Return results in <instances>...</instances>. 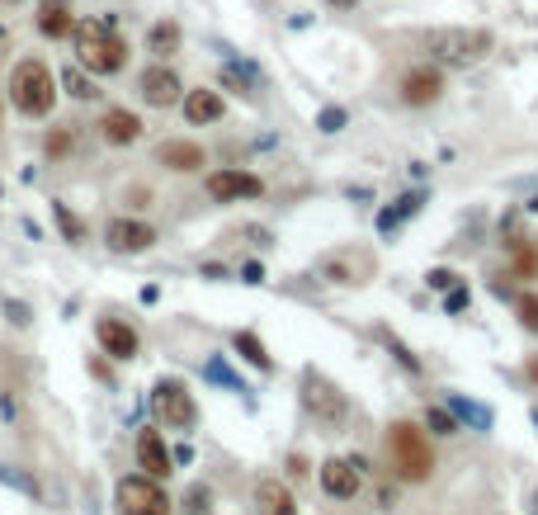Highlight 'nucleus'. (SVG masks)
Masks as SVG:
<instances>
[{
	"mask_svg": "<svg viewBox=\"0 0 538 515\" xmlns=\"http://www.w3.org/2000/svg\"><path fill=\"white\" fill-rule=\"evenodd\" d=\"M62 90H67L71 100H100V86H95L90 76H85L80 62H76V67H71V62L62 67Z\"/></svg>",
	"mask_w": 538,
	"mask_h": 515,
	"instance_id": "22",
	"label": "nucleus"
},
{
	"mask_svg": "<svg viewBox=\"0 0 538 515\" xmlns=\"http://www.w3.org/2000/svg\"><path fill=\"white\" fill-rule=\"evenodd\" d=\"M430 52L444 67H472L491 52V34L487 29H435L430 34Z\"/></svg>",
	"mask_w": 538,
	"mask_h": 515,
	"instance_id": "5",
	"label": "nucleus"
},
{
	"mask_svg": "<svg viewBox=\"0 0 538 515\" xmlns=\"http://www.w3.org/2000/svg\"><path fill=\"white\" fill-rule=\"evenodd\" d=\"M322 275L331 279V284H364L368 275H374V256L368 251H335V256H326L322 260Z\"/></svg>",
	"mask_w": 538,
	"mask_h": 515,
	"instance_id": "10",
	"label": "nucleus"
},
{
	"mask_svg": "<svg viewBox=\"0 0 538 515\" xmlns=\"http://www.w3.org/2000/svg\"><path fill=\"white\" fill-rule=\"evenodd\" d=\"M232 345H237V355H241V360H250L255 369H265V373L274 369V360L265 355V345H260V336H255V331H237V341H232Z\"/></svg>",
	"mask_w": 538,
	"mask_h": 515,
	"instance_id": "23",
	"label": "nucleus"
},
{
	"mask_svg": "<svg viewBox=\"0 0 538 515\" xmlns=\"http://www.w3.org/2000/svg\"><path fill=\"white\" fill-rule=\"evenodd\" d=\"M100 138H104L109 147H128V142L142 138V119H137L132 110H104V119H100Z\"/></svg>",
	"mask_w": 538,
	"mask_h": 515,
	"instance_id": "15",
	"label": "nucleus"
},
{
	"mask_svg": "<svg viewBox=\"0 0 538 515\" xmlns=\"http://www.w3.org/2000/svg\"><path fill=\"white\" fill-rule=\"evenodd\" d=\"M430 284H435V289H448V284H453V275H448V269H435Z\"/></svg>",
	"mask_w": 538,
	"mask_h": 515,
	"instance_id": "31",
	"label": "nucleus"
},
{
	"mask_svg": "<svg viewBox=\"0 0 538 515\" xmlns=\"http://www.w3.org/2000/svg\"><path fill=\"white\" fill-rule=\"evenodd\" d=\"M0 38H5V24H0Z\"/></svg>",
	"mask_w": 538,
	"mask_h": 515,
	"instance_id": "35",
	"label": "nucleus"
},
{
	"mask_svg": "<svg viewBox=\"0 0 538 515\" xmlns=\"http://www.w3.org/2000/svg\"><path fill=\"white\" fill-rule=\"evenodd\" d=\"M189 510H208V492H204V487H194V492H189Z\"/></svg>",
	"mask_w": 538,
	"mask_h": 515,
	"instance_id": "28",
	"label": "nucleus"
},
{
	"mask_svg": "<svg viewBox=\"0 0 538 515\" xmlns=\"http://www.w3.org/2000/svg\"><path fill=\"white\" fill-rule=\"evenodd\" d=\"M10 321H15V327H24V321H28V312H24L19 303H10Z\"/></svg>",
	"mask_w": 538,
	"mask_h": 515,
	"instance_id": "32",
	"label": "nucleus"
},
{
	"mask_svg": "<svg viewBox=\"0 0 538 515\" xmlns=\"http://www.w3.org/2000/svg\"><path fill=\"white\" fill-rule=\"evenodd\" d=\"M10 100H15V110H19L24 119L52 114V104H57V80H52L47 62H38V58L15 62V71H10Z\"/></svg>",
	"mask_w": 538,
	"mask_h": 515,
	"instance_id": "3",
	"label": "nucleus"
},
{
	"mask_svg": "<svg viewBox=\"0 0 538 515\" xmlns=\"http://www.w3.org/2000/svg\"><path fill=\"white\" fill-rule=\"evenodd\" d=\"M463 303H468V293H463V289H453V293H448V312H459Z\"/></svg>",
	"mask_w": 538,
	"mask_h": 515,
	"instance_id": "30",
	"label": "nucleus"
},
{
	"mask_svg": "<svg viewBox=\"0 0 538 515\" xmlns=\"http://www.w3.org/2000/svg\"><path fill=\"white\" fill-rule=\"evenodd\" d=\"M71 147H76V132H71V128H52V132H47V156H52V161L67 156Z\"/></svg>",
	"mask_w": 538,
	"mask_h": 515,
	"instance_id": "25",
	"label": "nucleus"
},
{
	"mask_svg": "<svg viewBox=\"0 0 538 515\" xmlns=\"http://www.w3.org/2000/svg\"><path fill=\"white\" fill-rule=\"evenodd\" d=\"M533 501H538V497H533ZM533 510H538V506H533Z\"/></svg>",
	"mask_w": 538,
	"mask_h": 515,
	"instance_id": "36",
	"label": "nucleus"
},
{
	"mask_svg": "<svg viewBox=\"0 0 538 515\" xmlns=\"http://www.w3.org/2000/svg\"><path fill=\"white\" fill-rule=\"evenodd\" d=\"M255 506H260V515H298L293 492L279 478H260V482H255Z\"/></svg>",
	"mask_w": 538,
	"mask_h": 515,
	"instance_id": "17",
	"label": "nucleus"
},
{
	"mask_svg": "<svg viewBox=\"0 0 538 515\" xmlns=\"http://www.w3.org/2000/svg\"><path fill=\"white\" fill-rule=\"evenodd\" d=\"M439 90H444L439 67H411V71L402 76V100H406V104H435Z\"/></svg>",
	"mask_w": 538,
	"mask_h": 515,
	"instance_id": "13",
	"label": "nucleus"
},
{
	"mask_svg": "<svg viewBox=\"0 0 538 515\" xmlns=\"http://www.w3.org/2000/svg\"><path fill=\"white\" fill-rule=\"evenodd\" d=\"M359 468H364L359 458H326V464H322V487H326L335 501H350L359 487H364V473Z\"/></svg>",
	"mask_w": 538,
	"mask_h": 515,
	"instance_id": "11",
	"label": "nucleus"
},
{
	"mask_svg": "<svg viewBox=\"0 0 538 515\" xmlns=\"http://www.w3.org/2000/svg\"><path fill=\"white\" fill-rule=\"evenodd\" d=\"M185 119L189 123H217L222 119V95L217 90H189L185 95Z\"/></svg>",
	"mask_w": 538,
	"mask_h": 515,
	"instance_id": "20",
	"label": "nucleus"
},
{
	"mask_svg": "<svg viewBox=\"0 0 538 515\" xmlns=\"http://www.w3.org/2000/svg\"><path fill=\"white\" fill-rule=\"evenodd\" d=\"M331 10H354V0H326Z\"/></svg>",
	"mask_w": 538,
	"mask_h": 515,
	"instance_id": "33",
	"label": "nucleus"
},
{
	"mask_svg": "<svg viewBox=\"0 0 538 515\" xmlns=\"http://www.w3.org/2000/svg\"><path fill=\"white\" fill-rule=\"evenodd\" d=\"M137 464H142V473L147 478H170V449H165V440L156 436V430H142L137 436Z\"/></svg>",
	"mask_w": 538,
	"mask_h": 515,
	"instance_id": "16",
	"label": "nucleus"
},
{
	"mask_svg": "<svg viewBox=\"0 0 538 515\" xmlns=\"http://www.w3.org/2000/svg\"><path fill=\"white\" fill-rule=\"evenodd\" d=\"M529 378H533V384H538V360H529Z\"/></svg>",
	"mask_w": 538,
	"mask_h": 515,
	"instance_id": "34",
	"label": "nucleus"
},
{
	"mask_svg": "<svg viewBox=\"0 0 538 515\" xmlns=\"http://www.w3.org/2000/svg\"><path fill=\"white\" fill-rule=\"evenodd\" d=\"M71 47H76V62L90 76H119L128 67V43L113 29V19H76Z\"/></svg>",
	"mask_w": 538,
	"mask_h": 515,
	"instance_id": "1",
	"label": "nucleus"
},
{
	"mask_svg": "<svg viewBox=\"0 0 538 515\" xmlns=\"http://www.w3.org/2000/svg\"><path fill=\"white\" fill-rule=\"evenodd\" d=\"M515 312H520V321H524L529 331H538V298H533V293H524V298H520Z\"/></svg>",
	"mask_w": 538,
	"mask_h": 515,
	"instance_id": "26",
	"label": "nucleus"
},
{
	"mask_svg": "<svg viewBox=\"0 0 538 515\" xmlns=\"http://www.w3.org/2000/svg\"><path fill=\"white\" fill-rule=\"evenodd\" d=\"M340 123H345V114H340V110H326V114H322V128H326V132H335Z\"/></svg>",
	"mask_w": 538,
	"mask_h": 515,
	"instance_id": "29",
	"label": "nucleus"
},
{
	"mask_svg": "<svg viewBox=\"0 0 538 515\" xmlns=\"http://www.w3.org/2000/svg\"><path fill=\"white\" fill-rule=\"evenodd\" d=\"M302 406H307V416H317V426H326V430H340V426L350 421L345 393H340L331 378H322L317 369L302 373Z\"/></svg>",
	"mask_w": 538,
	"mask_h": 515,
	"instance_id": "4",
	"label": "nucleus"
},
{
	"mask_svg": "<svg viewBox=\"0 0 538 515\" xmlns=\"http://www.w3.org/2000/svg\"><path fill=\"white\" fill-rule=\"evenodd\" d=\"M387 464L402 482H425L435 473V454H430V440H425L420 426H411V421L387 426Z\"/></svg>",
	"mask_w": 538,
	"mask_h": 515,
	"instance_id": "2",
	"label": "nucleus"
},
{
	"mask_svg": "<svg viewBox=\"0 0 538 515\" xmlns=\"http://www.w3.org/2000/svg\"><path fill=\"white\" fill-rule=\"evenodd\" d=\"M180 24L175 19H161V24H152V34H147V52H156V58L165 62V58H175L180 52Z\"/></svg>",
	"mask_w": 538,
	"mask_h": 515,
	"instance_id": "21",
	"label": "nucleus"
},
{
	"mask_svg": "<svg viewBox=\"0 0 538 515\" xmlns=\"http://www.w3.org/2000/svg\"><path fill=\"white\" fill-rule=\"evenodd\" d=\"M156 161L165 171H198V166H204V147L185 142V138H170V142L156 147Z\"/></svg>",
	"mask_w": 538,
	"mask_h": 515,
	"instance_id": "18",
	"label": "nucleus"
},
{
	"mask_svg": "<svg viewBox=\"0 0 538 515\" xmlns=\"http://www.w3.org/2000/svg\"><path fill=\"white\" fill-rule=\"evenodd\" d=\"M137 95L152 104V110H170V104H180L185 100V86H180V76L170 71V67H147L137 80Z\"/></svg>",
	"mask_w": 538,
	"mask_h": 515,
	"instance_id": "8",
	"label": "nucleus"
},
{
	"mask_svg": "<svg viewBox=\"0 0 538 515\" xmlns=\"http://www.w3.org/2000/svg\"><path fill=\"white\" fill-rule=\"evenodd\" d=\"M152 241H156V227H152V223H137V218H113V223H109V247L123 251V256L147 251Z\"/></svg>",
	"mask_w": 538,
	"mask_h": 515,
	"instance_id": "12",
	"label": "nucleus"
},
{
	"mask_svg": "<svg viewBox=\"0 0 538 515\" xmlns=\"http://www.w3.org/2000/svg\"><path fill=\"white\" fill-rule=\"evenodd\" d=\"M95 336L104 345V355H113V360H132L137 355V331L128 327V321H119V317H104L95 327Z\"/></svg>",
	"mask_w": 538,
	"mask_h": 515,
	"instance_id": "14",
	"label": "nucleus"
},
{
	"mask_svg": "<svg viewBox=\"0 0 538 515\" xmlns=\"http://www.w3.org/2000/svg\"><path fill=\"white\" fill-rule=\"evenodd\" d=\"M260 175H250V171H213L208 175V194L217 204H237V199H260Z\"/></svg>",
	"mask_w": 538,
	"mask_h": 515,
	"instance_id": "9",
	"label": "nucleus"
},
{
	"mask_svg": "<svg viewBox=\"0 0 538 515\" xmlns=\"http://www.w3.org/2000/svg\"><path fill=\"white\" fill-rule=\"evenodd\" d=\"M152 412L175 430H189L198 421V406H194V397H189V388L180 384V378H161L156 393H152Z\"/></svg>",
	"mask_w": 538,
	"mask_h": 515,
	"instance_id": "7",
	"label": "nucleus"
},
{
	"mask_svg": "<svg viewBox=\"0 0 538 515\" xmlns=\"http://www.w3.org/2000/svg\"><path fill=\"white\" fill-rule=\"evenodd\" d=\"M76 19H71V0H43L38 5V34L43 38H71Z\"/></svg>",
	"mask_w": 538,
	"mask_h": 515,
	"instance_id": "19",
	"label": "nucleus"
},
{
	"mask_svg": "<svg viewBox=\"0 0 538 515\" xmlns=\"http://www.w3.org/2000/svg\"><path fill=\"white\" fill-rule=\"evenodd\" d=\"M113 501H119V515H170V497L165 487L147 473L137 478H123L119 492H113Z\"/></svg>",
	"mask_w": 538,
	"mask_h": 515,
	"instance_id": "6",
	"label": "nucleus"
},
{
	"mask_svg": "<svg viewBox=\"0 0 538 515\" xmlns=\"http://www.w3.org/2000/svg\"><path fill=\"white\" fill-rule=\"evenodd\" d=\"M52 218H57V227H62L67 241H80V236H85V223L76 218V213H71L67 204H52Z\"/></svg>",
	"mask_w": 538,
	"mask_h": 515,
	"instance_id": "24",
	"label": "nucleus"
},
{
	"mask_svg": "<svg viewBox=\"0 0 538 515\" xmlns=\"http://www.w3.org/2000/svg\"><path fill=\"white\" fill-rule=\"evenodd\" d=\"M425 421H430L435 436H453V430H459V426H453V416H448V412H439V406H430V412H425Z\"/></svg>",
	"mask_w": 538,
	"mask_h": 515,
	"instance_id": "27",
	"label": "nucleus"
}]
</instances>
